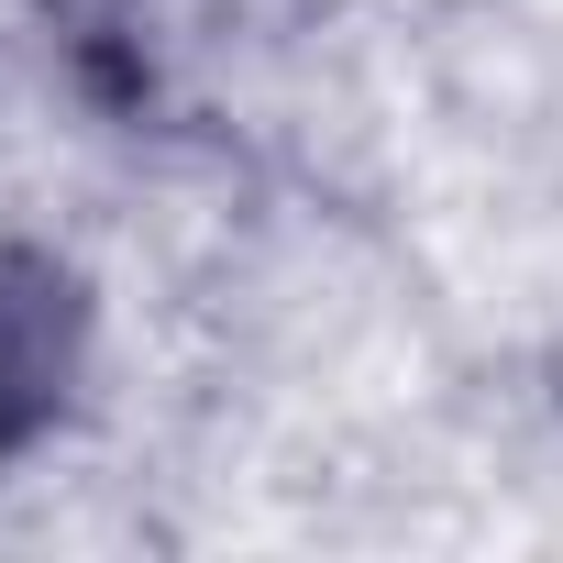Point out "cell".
Here are the masks:
<instances>
[{
  "label": "cell",
  "instance_id": "cell-1",
  "mask_svg": "<svg viewBox=\"0 0 563 563\" xmlns=\"http://www.w3.org/2000/svg\"><path fill=\"white\" fill-rule=\"evenodd\" d=\"M89 365V288L78 265L34 254V243H0V453H23L67 420Z\"/></svg>",
  "mask_w": 563,
  "mask_h": 563
}]
</instances>
